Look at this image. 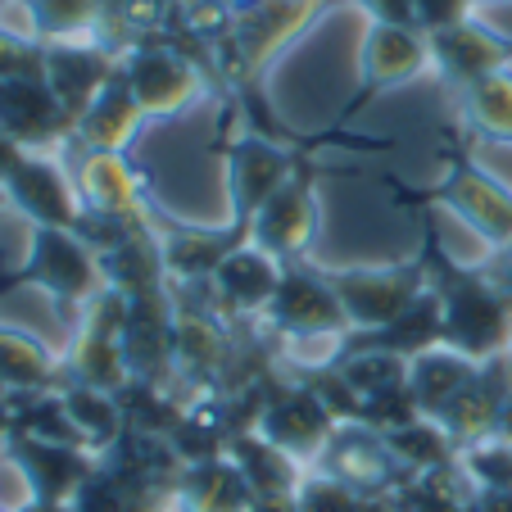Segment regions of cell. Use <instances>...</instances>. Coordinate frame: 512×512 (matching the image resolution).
Instances as JSON below:
<instances>
[{"label":"cell","mask_w":512,"mask_h":512,"mask_svg":"<svg viewBox=\"0 0 512 512\" xmlns=\"http://www.w3.org/2000/svg\"><path fill=\"white\" fill-rule=\"evenodd\" d=\"M14 186H23V200L32 204V213H46V218H55V223H64L68 218V195H64V177L55 173V168L46 164H23L19 177H14Z\"/></svg>","instance_id":"3957f363"},{"label":"cell","mask_w":512,"mask_h":512,"mask_svg":"<svg viewBox=\"0 0 512 512\" xmlns=\"http://www.w3.org/2000/svg\"><path fill=\"white\" fill-rule=\"evenodd\" d=\"M41 277L50 286H64V290H82L91 281V263L87 254L78 250V241H68V236H41Z\"/></svg>","instance_id":"6da1fadb"},{"label":"cell","mask_w":512,"mask_h":512,"mask_svg":"<svg viewBox=\"0 0 512 512\" xmlns=\"http://www.w3.org/2000/svg\"><path fill=\"white\" fill-rule=\"evenodd\" d=\"M186 91V68L173 64V59H141L136 68V105H150V109H164L177 105Z\"/></svg>","instance_id":"7a4b0ae2"},{"label":"cell","mask_w":512,"mask_h":512,"mask_svg":"<svg viewBox=\"0 0 512 512\" xmlns=\"http://www.w3.org/2000/svg\"><path fill=\"white\" fill-rule=\"evenodd\" d=\"M223 286L232 290V295H241V300H263L272 290V263L254 250L232 254V259L223 263Z\"/></svg>","instance_id":"5b68a950"},{"label":"cell","mask_w":512,"mask_h":512,"mask_svg":"<svg viewBox=\"0 0 512 512\" xmlns=\"http://www.w3.org/2000/svg\"><path fill=\"white\" fill-rule=\"evenodd\" d=\"M445 59L458 68V73L481 78L485 68H494V41L481 37V32H472V28L449 32V37H445Z\"/></svg>","instance_id":"8992f818"},{"label":"cell","mask_w":512,"mask_h":512,"mask_svg":"<svg viewBox=\"0 0 512 512\" xmlns=\"http://www.w3.org/2000/svg\"><path fill=\"white\" fill-rule=\"evenodd\" d=\"M476 118L490 132H508L512 127V82L508 78H485L476 91Z\"/></svg>","instance_id":"52a82bcc"},{"label":"cell","mask_w":512,"mask_h":512,"mask_svg":"<svg viewBox=\"0 0 512 512\" xmlns=\"http://www.w3.org/2000/svg\"><path fill=\"white\" fill-rule=\"evenodd\" d=\"M417 64H422V50L404 28L377 32V41H372V73L377 78H408Z\"/></svg>","instance_id":"277c9868"}]
</instances>
